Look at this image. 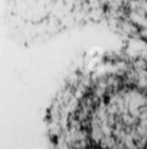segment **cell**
Segmentation results:
<instances>
[{"mask_svg": "<svg viewBox=\"0 0 147 149\" xmlns=\"http://www.w3.org/2000/svg\"><path fill=\"white\" fill-rule=\"evenodd\" d=\"M46 125L52 149H147V52L85 59L52 101Z\"/></svg>", "mask_w": 147, "mask_h": 149, "instance_id": "obj_1", "label": "cell"}]
</instances>
